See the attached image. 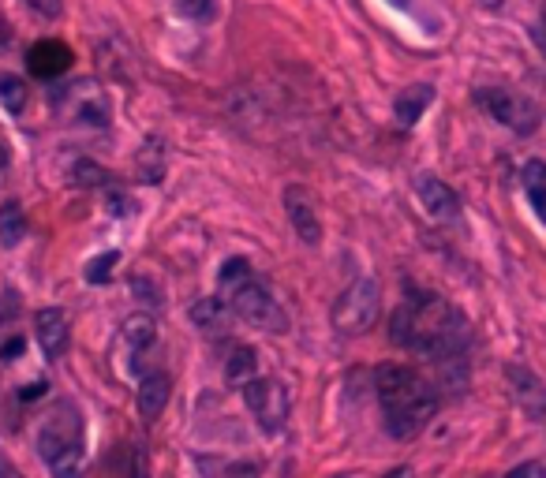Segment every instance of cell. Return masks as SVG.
Segmentation results:
<instances>
[{
  "label": "cell",
  "instance_id": "6da1fadb",
  "mask_svg": "<svg viewBox=\"0 0 546 478\" xmlns=\"http://www.w3.org/2000/svg\"><path fill=\"white\" fill-rule=\"evenodd\" d=\"M389 325H393L389 333H393V340L401 348L427 355V359H438V363L460 359L464 348H468V322H464V314L438 296L404 299Z\"/></svg>",
  "mask_w": 546,
  "mask_h": 478
},
{
  "label": "cell",
  "instance_id": "7a4b0ae2",
  "mask_svg": "<svg viewBox=\"0 0 546 478\" xmlns=\"http://www.w3.org/2000/svg\"><path fill=\"white\" fill-rule=\"evenodd\" d=\"M374 385H378L386 430L393 437H416L438 411V393L408 366H382Z\"/></svg>",
  "mask_w": 546,
  "mask_h": 478
},
{
  "label": "cell",
  "instance_id": "3957f363",
  "mask_svg": "<svg viewBox=\"0 0 546 478\" xmlns=\"http://www.w3.org/2000/svg\"><path fill=\"white\" fill-rule=\"evenodd\" d=\"M217 292L232 307V314H240L247 325L266 329V333H288V314L281 303L273 299V292L255 277V269L247 258H229L221 266L217 277Z\"/></svg>",
  "mask_w": 546,
  "mask_h": 478
},
{
  "label": "cell",
  "instance_id": "277c9868",
  "mask_svg": "<svg viewBox=\"0 0 546 478\" xmlns=\"http://www.w3.org/2000/svg\"><path fill=\"white\" fill-rule=\"evenodd\" d=\"M38 456L53 478H83L87 445H83V419L75 404H57L38 434Z\"/></svg>",
  "mask_w": 546,
  "mask_h": 478
},
{
  "label": "cell",
  "instance_id": "5b68a950",
  "mask_svg": "<svg viewBox=\"0 0 546 478\" xmlns=\"http://www.w3.org/2000/svg\"><path fill=\"white\" fill-rule=\"evenodd\" d=\"M378 310H382V296H378V284L374 281H352L333 303V325L341 333H367L378 322Z\"/></svg>",
  "mask_w": 546,
  "mask_h": 478
},
{
  "label": "cell",
  "instance_id": "8992f818",
  "mask_svg": "<svg viewBox=\"0 0 546 478\" xmlns=\"http://www.w3.org/2000/svg\"><path fill=\"white\" fill-rule=\"evenodd\" d=\"M244 404L251 408L259 430L266 434H281L288 422V393L281 381L273 378H251L244 385Z\"/></svg>",
  "mask_w": 546,
  "mask_h": 478
},
{
  "label": "cell",
  "instance_id": "52a82bcc",
  "mask_svg": "<svg viewBox=\"0 0 546 478\" xmlns=\"http://www.w3.org/2000/svg\"><path fill=\"white\" fill-rule=\"evenodd\" d=\"M475 101L487 109L498 124H505L509 131H517V135H532L535 127H539V109H535L532 98H524V94H513V90H479Z\"/></svg>",
  "mask_w": 546,
  "mask_h": 478
},
{
  "label": "cell",
  "instance_id": "ba28073f",
  "mask_svg": "<svg viewBox=\"0 0 546 478\" xmlns=\"http://www.w3.org/2000/svg\"><path fill=\"white\" fill-rule=\"evenodd\" d=\"M53 105L60 113L83 127H105L109 124V101L98 90V83H72L68 90H60V98L53 94Z\"/></svg>",
  "mask_w": 546,
  "mask_h": 478
},
{
  "label": "cell",
  "instance_id": "9c48e42d",
  "mask_svg": "<svg viewBox=\"0 0 546 478\" xmlns=\"http://www.w3.org/2000/svg\"><path fill=\"white\" fill-rule=\"evenodd\" d=\"M285 210L288 225L296 228V239H303L307 247H318L322 239V221H318V206L307 187H288L285 191Z\"/></svg>",
  "mask_w": 546,
  "mask_h": 478
},
{
  "label": "cell",
  "instance_id": "30bf717a",
  "mask_svg": "<svg viewBox=\"0 0 546 478\" xmlns=\"http://www.w3.org/2000/svg\"><path fill=\"white\" fill-rule=\"evenodd\" d=\"M416 195H419V202H423V210L431 213L434 221H453L460 213L457 191H453L449 183L438 180V176H431V172L416 176Z\"/></svg>",
  "mask_w": 546,
  "mask_h": 478
},
{
  "label": "cell",
  "instance_id": "8fae6325",
  "mask_svg": "<svg viewBox=\"0 0 546 478\" xmlns=\"http://www.w3.org/2000/svg\"><path fill=\"white\" fill-rule=\"evenodd\" d=\"M27 68L38 79H60L64 71L72 68V49L64 42H57V38H42V42L30 45Z\"/></svg>",
  "mask_w": 546,
  "mask_h": 478
},
{
  "label": "cell",
  "instance_id": "7c38bea8",
  "mask_svg": "<svg viewBox=\"0 0 546 478\" xmlns=\"http://www.w3.org/2000/svg\"><path fill=\"white\" fill-rule=\"evenodd\" d=\"M34 333H38V344H42V352L49 355V359H60V355L68 352V344H72L68 314H64L60 307L38 310V318H34Z\"/></svg>",
  "mask_w": 546,
  "mask_h": 478
},
{
  "label": "cell",
  "instance_id": "4fadbf2b",
  "mask_svg": "<svg viewBox=\"0 0 546 478\" xmlns=\"http://www.w3.org/2000/svg\"><path fill=\"white\" fill-rule=\"evenodd\" d=\"M169 396H173V378L165 374V370H158V374H146L143 385H139V415H143L146 422L161 419V411H165V404H169Z\"/></svg>",
  "mask_w": 546,
  "mask_h": 478
},
{
  "label": "cell",
  "instance_id": "5bb4252c",
  "mask_svg": "<svg viewBox=\"0 0 546 478\" xmlns=\"http://www.w3.org/2000/svg\"><path fill=\"white\" fill-rule=\"evenodd\" d=\"M505 374H509V381L517 385L513 393H517V400L524 404V411H528V415H535V419H546V389H543V381L535 378L532 370H524V366H509Z\"/></svg>",
  "mask_w": 546,
  "mask_h": 478
},
{
  "label": "cell",
  "instance_id": "9a60e30c",
  "mask_svg": "<svg viewBox=\"0 0 546 478\" xmlns=\"http://www.w3.org/2000/svg\"><path fill=\"white\" fill-rule=\"evenodd\" d=\"M229 318L232 307L221 296H202L191 303V322L199 325L202 333H210V337H221L229 329Z\"/></svg>",
  "mask_w": 546,
  "mask_h": 478
},
{
  "label": "cell",
  "instance_id": "2e32d148",
  "mask_svg": "<svg viewBox=\"0 0 546 478\" xmlns=\"http://www.w3.org/2000/svg\"><path fill=\"white\" fill-rule=\"evenodd\" d=\"M431 101H434V86H427V83L408 86V90H401V98H397V105H393V113H397V120H401L404 127H412L419 116L427 113Z\"/></svg>",
  "mask_w": 546,
  "mask_h": 478
},
{
  "label": "cell",
  "instance_id": "e0dca14e",
  "mask_svg": "<svg viewBox=\"0 0 546 478\" xmlns=\"http://www.w3.org/2000/svg\"><path fill=\"white\" fill-rule=\"evenodd\" d=\"M154 337H158V325H154L150 314H128L124 325H120V340L131 348V355L146 352V348L154 344Z\"/></svg>",
  "mask_w": 546,
  "mask_h": 478
},
{
  "label": "cell",
  "instance_id": "ac0fdd59",
  "mask_svg": "<svg viewBox=\"0 0 546 478\" xmlns=\"http://www.w3.org/2000/svg\"><path fill=\"white\" fill-rule=\"evenodd\" d=\"M255 370H259L255 348H247V344H240V348H232L229 363H225V378H229L232 385H240V389H244V385H247L251 378H259Z\"/></svg>",
  "mask_w": 546,
  "mask_h": 478
},
{
  "label": "cell",
  "instance_id": "d6986e66",
  "mask_svg": "<svg viewBox=\"0 0 546 478\" xmlns=\"http://www.w3.org/2000/svg\"><path fill=\"white\" fill-rule=\"evenodd\" d=\"M520 180H524V191L532 198L539 221H546V165L543 161H528L524 172H520Z\"/></svg>",
  "mask_w": 546,
  "mask_h": 478
},
{
  "label": "cell",
  "instance_id": "ffe728a7",
  "mask_svg": "<svg viewBox=\"0 0 546 478\" xmlns=\"http://www.w3.org/2000/svg\"><path fill=\"white\" fill-rule=\"evenodd\" d=\"M23 232H27L23 206L12 198V202H4V206H0V243H4V247H19Z\"/></svg>",
  "mask_w": 546,
  "mask_h": 478
},
{
  "label": "cell",
  "instance_id": "44dd1931",
  "mask_svg": "<svg viewBox=\"0 0 546 478\" xmlns=\"http://www.w3.org/2000/svg\"><path fill=\"white\" fill-rule=\"evenodd\" d=\"M0 101L8 113H23L27 109V83L19 75H0Z\"/></svg>",
  "mask_w": 546,
  "mask_h": 478
},
{
  "label": "cell",
  "instance_id": "7402d4cb",
  "mask_svg": "<svg viewBox=\"0 0 546 478\" xmlns=\"http://www.w3.org/2000/svg\"><path fill=\"white\" fill-rule=\"evenodd\" d=\"M139 172L146 176V183H158L161 172H165V150L161 142H146L143 154H139Z\"/></svg>",
  "mask_w": 546,
  "mask_h": 478
},
{
  "label": "cell",
  "instance_id": "603a6c76",
  "mask_svg": "<svg viewBox=\"0 0 546 478\" xmlns=\"http://www.w3.org/2000/svg\"><path fill=\"white\" fill-rule=\"evenodd\" d=\"M120 266V251H105L98 258H90L87 262V281L90 284H105L113 277V269Z\"/></svg>",
  "mask_w": 546,
  "mask_h": 478
},
{
  "label": "cell",
  "instance_id": "cb8c5ba5",
  "mask_svg": "<svg viewBox=\"0 0 546 478\" xmlns=\"http://www.w3.org/2000/svg\"><path fill=\"white\" fill-rule=\"evenodd\" d=\"M105 180H109V172L101 169V165H94V161H75V169H72L75 187H101Z\"/></svg>",
  "mask_w": 546,
  "mask_h": 478
},
{
  "label": "cell",
  "instance_id": "d4e9b609",
  "mask_svg": "<svg viewBox=\"0 0 546 478\" xmlns=\"http://www.w3.org/2000/svg\"><path fill=\"white\" fill-rule=\"evenodd\" d=\"M176 12L187 19H210L217 12V0H176Z\"/></svg>",
  "mask_w": 546,
  "mask_h": 478
},
{
  "label": "cell",
  "instance_id": "484cf974",
  "mask_svg": "<svg viewBox=\"0 0 546 478\" xmlns=\"http://www.w3.org/2000/svg\"><path fill=\"white\" fill-rule=\"evenodd\" d=\"M128 478H150V456H146L143 445H135L131 449V471Z\"/></svg>",
  "mask_w": 546,
  "mask_h": 478
},
{
  "label": "cell",
  "instance_id": "4316f807",
  "mask_svg": "<svg viewBox=\"0 0 546 478\" xmlns=\"http://www.w3.org/2000/svg\"><path fill=\"white\" fill-rule=\"evenodd\" d=\"M30 12H38L42 19H57L64 12V0H23Z\"/></svg>",
  "mask_w": 546,
  "mask_h": 478
},
{
  "label": "cell",
  "instance_id": "83f0119b",
  "mask_svg": "<svg viewBox=\"0 0 546 478\" xmlns=\"http://www.w3.org/2000/svg\"><path fill=\"white\" fill-rule=\"evenodd\" d=\"M131 210H135V202H131L124 191H109V213H113V217H128Z\"/></svg>",
  "mask_w": 546,
  "mask_h": 478
},
{
  "label": "cell",
  "instance_id": "f1b7e54d",
  "mask_svg": "<svg viewBox=\"0 0 546 478\" xmlns=\"http://www.w3.org/2000/svg\"><path fill=\"white\" fill-rule=\"evenodd\" d=\"M505 478H546V467L543 464H520V467H513Z\"/></svg>",
  "mask_w": 546,
  "mask_h": 478
},
{
  "label": "cell",
  "instance_id": "f546056e",
  "mask_svg": "<svg viewBox=\"0 0 546 478\" xmlns=\"http://www.w3.org/2000/svg\"><path fill=\"white\" fill-rule=\"evenodd\" d=\"M0 478H19V471H15V464L0 452Z\"/></svg>",
  "mask_w": 546,
  "mask_h": 478
},
{
  "label": "cell",
  "instance_id": "4dcf8cb0",
  "mask_svg": "<svg viewBox=\"0 0 546 478\" xmlns=\"http://www.w3.org/2000/svg\"><path fill=\"white\" fill-rule=\"evenodd\" d=\"M532 38H535V45L543 49V57H546V27H532Z\"/></svg>",
  "mask_w": 546,
  "mask_h": 478
},
{
  "label": "cell",
  "instance_id": "1f68e13d",
  "mask_svg": "<svg viewBox=\"0 0 546 478\" xmlns=\"http://www.w3.org/2000/svg\"><path fill=\"white\" fill-rule=\"evenodd\" d=\"M382 478H416V475H412V467H393V471L382 475Z\"/></svg>",
  "mask_w": 546,
  "mask_h": 478
},
{
  "label": "cell",
  "instance_id": "d6a6232c",
  "mask_svg": "<svg viewBox=\"0 0 546 478\" xmlns=\"http://www.w3.org/2000/svg\"><path fill=\"white\" fill-rule=\"evenodd\" d=\"M8 38H12V30H8V23L0 19V45H8Z\"/></svg>",
  "mask_w": 546,
  "mask_h": 478
},
{
  "label": "cell",
  "instance_id": "836d02e7",
  "mask_svg": "<svg viewBox=\"0 0 546 478\" xmlns=\"http://www.w3.org/2000/svg\"><path fill=\"white\" fill-rule=\"evenodd\" d=\"M8 169V146H4V142H0V172Z\"/></svg>",
  "mask_w": 546,
  "mask_h": 478
},
{
  "label": "cell",
  "instance_id": "e575fe53",
  "mask_svg": "<svg viewBox=\"0 0 546 478\" xmlns=\"http://www.w3.org/2000/svg\"><path fill=\"white\" fill-rule=\"evenodd\" d=\"M483 8H502V0H479Z\"/></svg>",
  "mask_w": 546,
  "mask_h": 478
},
{
  "label": "cell",
  "instance_id": "d590c367",
  "mask_svg": "<svg viewBox=\"0 0 546 478\" xmlns=\"http://www.w3.org/2000/svg\"><path fill=\"white\" fill-rule=\"evenodd\" d=\"M389 4H393V8H408V0H389Z\"/></svg>",
  "mask_w": 546,
  "mask_h": 478
}]
</instances>
